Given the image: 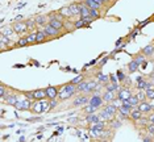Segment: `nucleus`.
Listing matches in <instances>:
<instances>
[{"instance_id":"obj_29","label":"nucleus","mask_w":154,"mask_h":142,"mask_svg":"<svg viewBox=\"0 0 154 142\" xmlns=\"http://www.w3.org/2000/svg\"><path fill=\"white\" fill-rule=\"evenodd\" d=\"M149 124H150L149 117H146V119H143V117H141V119H138L137 121H134V125L140 126L141 129H146V126H148Z\"/></svg>"},{"instance_id":"obj_54","label":"nucleus","mask_w":154,"mask_h":142,"mask_svg":"<svg viewBox=\"0 0 154 142\" xmlns=\"http://www.w3.org/2000/svg\"><path fill=\"white\" fill-rule=\"evenodd\" d=\"M142 141H143V142H152L153 140H152V138H150V137H146V136H145V137L142 138Z\"/></svg>"},{"instance_id":"obj_23","label":"nucleus","mask_w":154,"mask_h":142,"mask_svg":"<svg viewBox=\"0 0 154 142\" xmlns=\"http://www.w3.org/2000/svg\"><path fill=\"white\" fill-rule=\"evenodd\" d=\"M49 24H50L51 26H54L55 29L65 30V21H62V20H58V19H50V20H49Z\"/></svg>"},{"instance_id":"obj_31","label":"nucleus","mask_w":154,"mask_h":142,"mask_svg":"<svg viewBox=\"0 0 154 142\" xmlns=\"http://www.w3.org/2000/svg\"><path fill=\"white\" fill-rule=\"evenodd\" d=\"M96 79H97V82L101 83V84H107L108 82H109V75H106V74H103L101 71H99L96 74Z\"/></svg>"},{"instance_id":"obj_49","label":"nucleus","mask_w":154,"mask_h":142,"mask_svg":"<svg viewBox=\"0 0 154 142\" xmlns=\"http://www.w3.org/2000/svg\"><path fill=\"white\" fill-rule=\"evenodd\" d=\"M28 122H40V121H42L41 117H33V119H26Z\"/></svg>"},{"instance_id":"obj_32","label":"nucleus","mask_w":154,"mask_h":142,"mask_svg":"<svg viewBox=\"0 0 154 142\" xmlns=\"http://www.w3.org/2000/svg\"><path fill=\"white\" fill-rule=\"evenodd\" d=\"M26 40H28V44L29 45H33V44H37V30H32L29 34H26Z\"/></svg>"},{"instance_id":"obj_18","label":"nucleus","mask_w":154,"mask_h":142,"mask_svg":"<svg viewBox=\"0 0 154 142\" xmlns=\"http://www.w3.org/2000/svg\"><path fill=\"white\" fill-rule=\"evenodd\" d=\"M82 3H85L88 8H95V9H99V11H103L104 9V5L97 3L96 0H82Z\"/></svg>"},{"instance_id":"obj_11","label":"nucleus","mask_w":154,"mask_h":142,"mask_svg":"<svg viewBox=\"0 0 154 142\" xmlns=\"http://www.w3.org/2000/svg\"><path fill=\"white\" fill-rule=\"evenodd\" d=\"M97 115H99L100 120H104V121H107V122H109V121H112L115 117H116V115L108 112V110H106L104 108H100L99 110H97Z\"/></svg>"},{"instance_id":"obj_1","label":"nucleus","mask_w":154,"mask_h":142,"mask_svg":"<svg viewBox=\"0 0 154 142\" xmlns=\"http://www.w3.org/2000/svg\"><path fill=\"white\" fill-rule=\"evenodd\" d=\"M78 93L76 91V84L69 82L65 84L59 86V92H58V100L59 101H66V100L72 99L74 96Z\"/></svg>"},{"instance_id":"obj_16","label":"nucleus","mask_w":154,"mask_h":142,"mask_svg":"<svg viewBox=\"0 0 154 142\" xmlns=\"http://www.w3.org/2000/svg\"><path fill=\"white\" fill-rule=\"evenodd\" d=\"M48 41H50L49 36L44 30V28H40L37 30V44H44V42H48Z\"/></svg>"},{"instance_id":"obj_44","label":"nucleus","mask_w":154,"mask_h":142,"mask_svg":"<svg viewBox=\"0 0 154 142\" xmlns=\"http://www.w3.org/2000/svg\"><path fill=\"white\" fill-rule=\"evenodd\" d=\"M136 96L140 99V101H143V100H146V92L143 91V89H138V92L136 93Z\"/></svg>"},{"instance_id":"obj_35","label":"nucleus","mask_w":154,"mask_h":142,"mask_svg":"<svg viewBox=\"0 0 154 142\" xmlns=\"http://www.w3.org/2000/svg\"><path fill=\"white\" fill-rule=\"evenodd\" d=\"M58 12L61 13V15L63 16L65 19H71V17H72V13H71V11H70L69 5H67V7H63V8H61Z\"/></svg>"},{"instance_id":"obj_50","label":"nucleus","mask_w":154,"mask_h":142,"mask_svg":"<svg viewBox=\"0 0 154 142\" xmlns=\"http://www.w3.org/2000/svg\"><path fill=\"white\" fill-rule=\"evenodd\" d=\"M149 121L152 124H154V112L153 113H149Z\"/></svg>"},{"instance_id":"obj_59","label":"nucleus","mask_w":154,"mask_h":142,"mask_svg":"<svg viewBox=\"0 0 154 142\" xmlns=\"http://www.w3.org/2000/svg\"><path fill=\"white\" fill-rule=\"evenodd\" d=\"M142 79H143V77L142 75H140V77H137V79H136V82H140V80H142Z\"/></svg>"},{"instance_id":"obj_40","label":"nucleus","mask_w":154,"mask_h":142,"mask_svg":"<svg viewBox=\"0 0 154 142\" xmlns=\"http://www.w3.org/2000/svg\"><path fill=\"white\" fill-rule=\"evenodd\" d=\"M134 59L137 61L140 65H145V63H146V57L142 54V51H140L138 54H136V55H134Z\"/></svg>"},{"instance_id":"obj_46","label":"nucleus","mask_w":154,"mask_h":142,"mask_svg":"<svg viewBox=\"0 0 154 142\" xmlns=\"http://www.w3.org/2000/svg\"><path fill=\"white\" fill-rule=\"evenodd\" d=\"M116 75H117V78H119V82L120 83H124V80H125V75H124V72H122L121 70H119L117 72H116Z\"/></svg>"},{"instance_id":"obj_6","label":"nucleus","mask_w":154,"mask_h":142,"mask_svg":"<svg viewBox=\"0 0 154 142\" xmlns=\"http://www.w3.org/2000/svg\"><path fill=\"white\" fill-rule=\"evenodd\" d=\"M88 103H90V104H92L94 107H96L97 109H100L101 107H103L104 104H106V103H104V100H103V96L99 95V93H95V92L91 93V95H90Z\"/></svg>"},{"instance_id":"obj_3","label":"nucleus","mask_w":154,"mask_h":142,"mask_svg":"<svg viewBox=\"0 0 154 142\" xmlns=\"http://www.w3.org/2000/svg\"><path fill=\"white\" fill-rule=\"evenodd\" d=\"M23 95L25 96V98L33 100V101H36V100H44V99H48L46 98V91H45V88H38V89H34V91H24Z\"/></svg>"},{"instance_id":"obj_52","label":"nucleus","mask_w":154,"mask_h":142,"mask_svg":"<svg viewBox=\"0 0 154 142\" xmlns=\"http://www.w3.org/2000/svg\"><path fill=\"white\" fill-rule=\"evenodd\" d=\"M149 80H150V82H152V84L154 86V72H152V74H150V75H149Z\"/></svg>"},{"instance_id":"obj_25","label":"nucleus","mask_w":154,"mask_h":142,"mask_svg":"<svg viewBox=\"0 0 154 142\" xmlns=\"http://www.w3.org/2000/svg\"><path fill=\"white\" fill-rule=\"evenodd\" d=\"M142 54L145 55L146 58H150L154 55V44H150V45H146L145 47H142Z\"/></svg>"},{"instance_id":"obj_13","label":"nucleus","mask_w":154,"mask_h":142,"mask_svg":"<svg viewBox=\"0 0 154 142\" xmlns=\"http://www.w3.org/2000/svg\"><path fill=\"white\" fill-rule=\"evenodd\" d=\"M153 108H154V107L150 103L146 101V100H143V101H141V103L138 104V109L141 110L143 115H149V113H152L153 112Z\"/></svg>"},{"instance_id":"obj_2","label":"nucleus","mask_w":154,"mask_h":142,"mask_svg":"<svg viewBox=\"0 0 154 142\" xmlns=\"http://www.w3.org/2000/svg\"><path fill=\"white\" fill-rule=\"evenodd\" d=\"M49 110H50V100L48 101V99H44V100H36V101H33L30 112L36 113V115H41V113L49 112Z\"/></svg>"},{"instance_id":"obj_41","label":"nucleus","mask_w":154,"mask_h":142,"mask_svg":"<svg viewBox=\"0 0 154 142\" xmlns=\"http://www.w3.org/2000/svg\"><path fill=\"white\" fill-rule=\"evenodd\" d=\"M87 23L85 19H80L79 17V20H76V21H74V25H75V29H80V28H83V26H87Z\"/></svg>"},{"instance_id":"obj_30","label":"nucleus","mask_w":154,"mask_h":142,"mask_svg":"<svg viewBox=\"0 0 154 142\" xmlns=\"http://www.w3.org/2000/svg\"><path fill=\"white\" fill-rule=\"evenodd\" d=\"M121 86H119V83H112V82H108L107 84H104V89L107 91H113V92H117L120 89Z\"/></svg>"},{"instance_id":"obj_38","label":"nucleus","mask_w":154,"mask_h":142,"mask_svg":"<svg viewBox=\"0 0 154 142\" xmlns=\"http://www.w3.org/2000/svg\"><path fill=\"white\" fill-rule=\"evenodd\" d=\"M128 103L131 104V105L133 107V108H134V107H138V104L141 103V101H140V99H138V98H137V96H136V95H132L131 98L128 99Z\"/></svg>"},{"instance_id":"obj_27","label":"nucleus","mask_w":154,"mask_h":142,"mask_svg":"<svg viewBox=\"0 0 154 142\" xmlns=\"http://www.w3.org/2000/svg\"><path fill=\"white\" fill-rule=\"evenodd\" d=\"M138 68H140V63L133 58V59L128 63V71L131 72V74H134L136 71H138Z\"/></svg>"},{"instance_id":"obj_15","label":"nucleus","mask_w":154,"mask_h":142,"mask_svg":"<svg viewBox=\"0 0 154 142\" xmlns=\"http://www.w3.org/2000/svg\"><path fill=\"white\" fill-rule=\"evenodd\" d=\"M49 20L50 19H49L48 15H37V16H34V21H36L37 26H40V28H44L45 25H48Z\"/></svg>"},{"instance_id":"obj_5","label":"nucleus","mask_w":154,"mask_h":142,"mask_svg":"<svg viewBox=\"0 0 154 142\" xmlns=\"http://www.w3.org/2000/svg\"><path fill=\"white\" fill-rule=\"evenodd\" d=\"M32 105H33V100H30L28 98H24V99H20L19 101H17L15 108L17 110H30L32 109Z\"/></svg>"},{"instance_id":"obj_57","label":"nucleus","mask_w":154,"mask_h":142,"mask_svg":"<svg viewBox=\"0 0 154 142\" xmlns=\"http://www.w3.org/2000/svg\"><path fill=\"white\" fill-rule=\"evenodd\" d=\"M21 20H23V16H21V15H19V16H16L15 21H21Z\"/></svg>"},{"instance_id":"obj_12","label":"nucleus","mask_w":154,"mask_h":142,"mask_svg":"<svg viewBox=\"0 0 154 142\" xmlns=\"http://www.w3.org/2000/svg\"><path fill=\"white\" fill-rule=\"evenodd\" d=\"M19 100H20V95H19V93L12 92V93H9V95L7 96L3 101H4L5 104H8V105H11V107H15Z\"/></svg>"},{"instance_id":"obj_9","label":"nucleus","mask_w":154,"mask_h":142,"mask_svg":"<svg viewBox=\"0 0 154 142\" xmlns=\"http://www.w3.org/2000/svg\"><path fill=\"white\" fill-rule=\"evenodd\" d=\"M12 26H13V29H15V32L19 34H24V33H26V32H29V29H28V26H26V24L25 21H15L12 24Z\"/></svg>"},{"instance_id":"obj_14","label":"nucleus","mask_w":154,"mask_h":142,"mask_svg":"<svg viewBox=\"0 0 154 142\" xmlns=\"http://www.w3.org/2000/svg\"><path fill=\"white\" fill-rule=\"evenodd\" d=\"M76 91H78V93H83V95H91V92L88 89V82L82 80L80 83H78L76 84Z\"/></svg>"},{"instance_id":"obj_55","label":"nucleus","mask_w":154,"mask_h":142,"mask_svg":"<svg viewBox=\"0 0 154 142\" xmlns=\"http://www.w3.org/2000/svg\"><path fill=\"white\" fill-rule=\"evenodd\" d=\"M138 33H140V30H138V29H136V32H133V33H132V38H134V37L137 36Z\"/></svg>"},{"instance_id":"obj_8","label":"nucleus","mask_w":154,"mask_h":142,"mask_svg":"<svg viewBox=\"0 0 154 142\" xmlns=\"http://www.w3.org/2000/svg\"><path fill=\"white\" fill-rule=\"evenodd\" d=\"M133 95L131 88H128V86L125 87H120V89L117 91V99H120L121 101H127V100Z\"/></svg>"},{"instance_id":"obj_37","label":"nucleus","mask_w":154,"mask_h":142,"mask_svg":"<svg viewBox=\"0 0 154 142\" xmlns=\"http://www.w3.org/2000/svg\"><path fill=\"white\" fill-rule=\"evenodd\" d=\"M90 13H91V17H94V20L101 19V11H99V9L90 8Z\"/></svg>"},{"instance_id":"obj_45","label":"nucleus","mask_w":154,"mask_h":142,"mask_svg":"<svg viewBox=\"0 0 154 142\" xmlns=\"http://www.w3.org/2000/svg\"><path fill=\"white\" fill-rule=\"evenodd\" d=\"M145 92H146V99L148 100H154V87L146 89Z\"/></svg>"},{"instance_id":"obj_47","label":"nucleus","mask_w":154,"mask_h":142,"mask_svg":"<svg viewBox=\"0 0 154 142\" xmlns=\"http://www.w3.org/2000/svg\"><path fill=\"white\" fill-rule=\"evenodd\" d=\"M146 131L150 134V136H154V124L150 122L148 126H146Z\"/></svg>"},{"instance_id":"obj_26","label":"nucleus","mask_w":154,"mask_h":142,"mask_svg":"<svg viewBox=\"0 0 154 142\" xmlns=\"http://www.w3.org/2000/svg\"><path fill=\"white\" fill-rule=\"evenodd\" d=\"M9 93H12V89L2 83V84H0V98H2V100H4Z\"/></svg>"},{"instance_id":"obj_60","label":"nucleus","mask_w":154,"mask_h":142,"mask_svg":"<svg viewBox=\"0 0 154 142\" xmlns=\"http://www.w3.org/2000/svg\"><path fill=\"white\" fill-rule=\"evenodd\" d=\"M153 112H154V108H153Z\"/></svg>"},{"instance_id":"obj_42","label":"nucleus","mask_w":154,"mask_h":142,"mask_svg":"<svg viewBox=\"0 0 154 142\" xmlns=\"http://www.w3.org/2000/svg\"><path fill=\"white\" fill-rule=\"evenodd\" d=\"M28 40H26V37H20L19 40H17V42H16V46L17 47H24V46H28Z\"/></svg>"},{"instance_id":"obj_4","label":"nucleus","mask_w":154,"mask_h":142,"mask_svg":"<svg viewBox=\"0 0 154 142\" xmlns=\"http://www.w3.org/2000/svg\"><path fill=\"white\" fill-rule=\"evenodd\" d=\"M88 100H90L88 95L79 93L78 96H74V99H72V107L74 108H83L86 104H88Z\"/></svg>"},{"instance_id":"obj_56","label":"nucleus","mask_w":154,"mask_h":142,"mask_svg":"<svg viewBox=\"0 0 154 142\" xmlns=\"http://www.w3.org/2000/svg\"><path fill=\"white\" fill-rule=\"evenodd\" d=\"M108 58H109V57H106V58H104V59H101V62H100V66H103L104 63H106V62L108 61Z\"/></svg>"},{"instance_id":"obj_43","label":"nucleus","mask_w":154,"mask_h":142,"mask_svg":"<svg viewBox=\"0 0 154 142\" xmlns=\"http://www.w3.org/2000/svg\"><path fill=\"white\" fill-rule=\"evenodd\" d=\"M82 80H85V75H83V74H79V75H76L75 78H72L70 82L74 83V84H78V83H80Z\"/></svg>"},{"instance_id":"obj_19","label":"nucleus","mask_w":154,"mask_h":142,"mask_svg":"<svg viewBox=\"0 0 154 142\" xmlns=\"http://www.w3.org/2000/svg\"><path fill=\"white\" fill-rule=\"evenodd\" d=\"M136 87H137V89H143V91H146V89H149V88H153L154 86L152 84V82H150V80H146V79L143 78L142 80L137 82Z\"/></svg>"},{"instance_id":"obj_21","label":"nucleus","mask_w":154,"mask_h":142,"mask_svg":"<svg viewBox=\"0 0 154 142\" xmlns=\"http://www.w3.org/2000/svg\"><path fill=\"white\" fill-rule=\"evenodd\" d=\"M142 115H143V113L138 109V107H134V108H132V110H131V115H129V120H132L133 122H134V121H137L138 119H141Z\"/></svg>"},{"instance_id":"obj_61","label":"nucleus","mask_w":154,"mask_h":142,"mask_svg":"<svg viewBox=\"0 0 154 142\" xmlns=\"http://www.w3.org/2000/svg\"><path fill=\"white\" fill-rule=\"evenodd\" d=\"M153 44H154V42H153Z\"/></svg>"},{"instance_id":"obj_20","label":"nucleus","mask_w":154,"mask_h":142,"mask_svg":"<svg viewBox=\"0 0 154 142\" xmlns=\"http://www.w3.org/2000/svg\"><path fill=\"white\" fill-rule=\"evenodd\" d=\"M85 120H86V122L88 124V125H94V124L99 122L100 117H99V115H97V112H96V113H90V115H86Z\"/></svg>"},{"instance_id":"obj_53","label":"nucleus","mask_w":154,"mask_h":142,"mask_svg":"<svg viewBox=\"0 0 154 142\" xmlns=\"http://www.w3.org/2000/svg\"><path fill=\"white\" fill-rule=\"evenodd\" d=\"M101 2H103V4H104V5H106V4L111 5V4H112V2H113V0H101Z\"/></svg>"},{"instance_id":"obj_48","label":"nucleus","mask_w":154,"mask_h":142,"mask_svg":"<svg viewBox=\"0 0 154 142\" xmlns=\"http://www.w3.org/2000/svg\"><path fill=\"white\" fill-rule=\"evenodd\" d=\"M109 82L112 83H119V78L116 74H109Z\"/></svg>"},{"instance_id":"obj_10","label":"nucleus","mask_w":154,"mask_h":142,"mask_svg":"<svg viewBox=\"0 0 154 142\" xmlns=\"http://www.w3.org/2000/svg\"><path fill=\"white\" fill-rule=\"evenodd\" d=\"M45 91H46V98H48V100L58 99L59 87H55V86H49V87L45 88Z\"/></svg>"},{"instance_id":"obj_39","label":"nucleus","mask_w":154,"mask_h":142,"mask_svg":"<svg viewBox=\"0 0 154 142\" xmlns=\"http://www.w3.org/2000/svg\"><path fill=\"white\" fill-rule=\"evenodd\" d=\"M25 24H26L28 29H29V32L34 30V29H36V26H37L36 21H34V19H28V20H25Z\"/></svg>"},{"instance_id":"obj_51","label":"nucleus","mask_w":154,"mask_h":142,"mask_svg":"<svg viewBox=\"0 0 154 142\" xmlns=\"http://www.w3.org/2000/svg\"><path fill=\"white\" fill-rule=\"evenodd\" d=\"M122 40H124V38H119V40H117V42H116V45H115V46H116V47H117V49H119V47H120V46H121V42H122Z\"/></svg>"},{"instance_id":"obj_22","label":"nucleus","mask_w":154,"mask_h":142,"mask_svg":"<svg viewBox=\"0 0 154 142\" xmlns=\"http://www.w3.org/2000/svg\"><path fill=\"white\" fill-rule=\"evenodd\" d=\"M79 7H80V13H79V17H80V19H87V17L91 16L90 8L85 4V3H79Z\"/></svg>"},{"instance_id":"obj_7","label":"nucleus","mask_w":154,"mask_h":142,"mask_svg":"<svg viewBox=\"0 0 154 142\" xmlns=\"http://www.w3.org/2000/svg\"><path fill=\"white\" fill-rule=\"evenodd\" d=\"M44 30H45V32H46V34L49 36V38H50V40L59 38V37L62 36L61 30H59V29H55V28H54V26H51L50 24H48V25H45V26H44Z\"/></svg>"},{"instance_id":"obj_58","label":"nucleus","mask_w":154,"mask_h":142,"mask_svg":"<svg viewBox=\"0 0 154 142\" xmlns=\"http://www.w3.org/2000/svg\"><path fill=\"white\" fill-rule=\"evenodd\" d=\"M69 121H70V122H72V124H75V122H78V119H76V117H74V119H70Z\"/></svg>"},{"instance_id":"obj_33","label":"nucleus","mask_w":154,"mask_h":142,"mask_svg":"<svg viewBox=\"0 0 154 142\" xmlns=\"http://www.w3.org/2000/svg\"><path fill=\"white\" fill-rule=\"evenodd\" d=\"M97 110H99V109H97L96 107H94L92 104H90V103L86 104V105L83 107V113H85V115H90V113H96Z\"/></svg>"},{"instance_id":"obj_36","label":"nucleus","mask_w":154,"mask_h":142,"mask_svg":"<svg viewBox=\"0 0 154 142\" xmlns=\"http://www.w3.org/2000/svg\"><path fill=\"white\" fill-rule=\"evenodd\" d=\"M0 40H2V44H4V45H7V46H9V47H12V45H13L12 38L4 36V34H0Z\"/></svg>"},{"instance_id":"obj_28","label":"nucleus","mask_w":154,"mask_h":142,"mask_svg":"<svg viewBox=\"0 0 154 142\" xmlns=\"http://www.w3.org/2000/svg\"><path fill=\"white\" fill-rule=\"evenodd\" d=\"M104 109L113 113V115H117V112H119V107L115 103H106L104 104Z\"/></svg>"},{"instance_id":"obj_24","label":"nucleus","mask_w":154,"mask_h":142,"mask_svg":"<svg viewBox=\"0 0 154 142\" xmlns=\"http://www.w3.org/2000/svg\"><path fill=\"white\" fill-rule=\"evenodd\" d=\"M2 34H4V36L7 37H9V38H12L15 34H17L15 32V29H13V26L12 25H7V26H3L2 28Z\"/></svg>"},{"instance_id":"obj_17","label":"nucleus","mask_w":154,"mask_h":142,"mask_svg":"<svg viewBox=\"0 0 154 142\" xmlns=\"http://www.w3.org/2000/svg\"><path fill=\"white\" fill-rule=\"evenodd\" d=\"M101 96H103V100L104 103H112L115 99L117 98V92H113V91H104L101 93Z\"/></svg>"},{"instance_id":"obj_34","label":"nucleus","mask_w":154,"mask_h":142,"mask_svg":"<svg viewBox=\"0 0 154 142\" xmlns=\"http://www.w3.org/2000/svg\"><path fill=\"white\" fill-rule=\"evenodd\" d=\"M69 8H70V11H71V13H72V17H74V16H79V13H80L79 3H71V4L69 5Z\"/></svg>"}]
</instances>
